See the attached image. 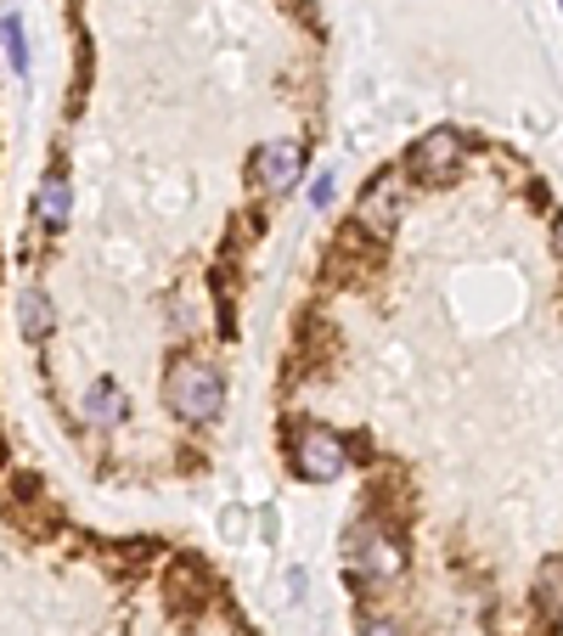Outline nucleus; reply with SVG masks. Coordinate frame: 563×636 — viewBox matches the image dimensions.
I'll return each instance as SVG.
<instances>
[{"label":"nucleus","mask_w":563,"mask_h":636,"mask_svg":"<svg viewBox=\"0 0 563 636\" xmlns=\"http://www.w3.org/2000/svg\"><path fill=\"white\" fill-rule=\"evenodd\" d=\"M552 248H558V259H563V215L552 220Z\"/></svg>","instance_id":"14"},{"label":"nucleus","mask_w":563,"mask_h":636,"mask_svg":"<svg viewBox=\"0 0 563 636\" xmlns=\"http://www.w3.org/2000/svg\"><path fill=\"white\" fill-rule=\"evenodd\" d=\"M360 636H406V631L389 625V620H367V625H360Z\"/></svg>","instance_id":"13"},{"label":"nucleus","mask_w":563,"mask_h":636,"mask_svg":"<svg viewBox=\"0 0 563 636\" xmlns=\"http://www.w3.org/2000/svg\"><path fill=\"white\" fill-rule=\"evenodd\" d=\"M17 327H23V339H46V332H51V298H46V288H23L17 293Z\"/></svg>","instance_id":"10"},{"label":"nucleus","mask_w":563,"mask_h":636,"mask_svg":"<svg viewBox=\"0 0 563 636\" xmlns=\"http://www.w3.org/2000/svg\"><path fill=\"white\" fill-rule=\"evenodd\" d=\"M350 547H355V563H360V575H367V580H394V575H401V547H394L389 541V535L378 529V524H360L355 535H350Z\"/></svg>","instance_id":"5"},{"label":"nucleus","mask_w":563,"mask_h":636,"mask_svg":"<svg viewBox=\"0 0 563 636\" xmlns=\"http://www.w3.org/2000/svg\"><path fill=\"white\" fill-rule=\"evenodd\" d=\"M69 209H74V186H69V175H62V170H51L40 181V225L62 231V225H69Z\"/></svg>","instance_id":"7"},{"label":"nucleus","mask_w":563,"mask_h":636,"mask_svg":"<svg viewBox=\"0 0 563 636\" xmlns=\"http://www.w3.org/2000/svg\"><path fill=\"white\" fill-rule=\"evenodd\" d=\"M124 412H130V400H124V389H119L113 378H96V383L85 389V417H90L96 428H119Z\"/></svg>","instance_id":"6"},{"label":"nucleus","mask_w":563,"mask_h":636,"mask_svg":"<svg viewBox=\"0 0 563 636\" xmlns=\"http://www.w3.org/2000/svg\"><path fill=\"white\" fill-rule=\"evenodd\" d=\"M558 7H563V0H558Z\"/></svg>","instance_id":"15"},{"label":"nucleus","mask_w":563,"mask_h":636,"mask_svg":"<svg viewBox=\"0 0 563 636\" xmlns=\"http://www.w3.org/2000/svg\"><path fill=\"white\" fill-rule=\"evenodd\" d=\"M360 225L372 231V237H389L394 231V181L383 175V181H372V192L360 197V215H355Z\"/></svg>","instance_id":"8"},{"label":"nucleus","mask_w":563,"mask_h":636,"mask_svg":"<svg viewBox=\"0 0 563 636\" xmlns=\"http://www.w3.org/2000/svg\"><path fill=\"white\" fill-rule=\"evenodd\" d=\"M299 170H305V152H299V142H265L259 152H254V186L259 192H271V197H282V192H293L299 186Z\"/></svg>","instance_id":"4"},{"label":"nucleus","mask_w":563,"mask_h":636,"mask_svg":"<svg viewBox=\"0 0 563 636\" xmlns=\"http://www.w3.org/2000/svg\"><path fill=\"white\" fill-rule=\"evenodd\" d=\"M310 204H316V209L333 204V175H316V186H310Z\"/></svg>","instance_id":"12"},{"label":"nucleus","mask_w":563,"mask_h":636,"mask_svg":"<svg viewBox=\"0 0 563 636\" xmlns=\"http://www.w3.org/2000/svg\"><path fill=\"white\" fill-rule=\"evenodd\" d=\"M536 614H541V625H558V620H563V558L541 563V580H536Z\"/></svg>","instance_id":"9"},{"label":"nucleus","mask_w":563,"mask_h":636,"mask_svg":"<svg viewBox=\"0 0 563 636\" xmlns=\"http://www.w3.org/2000/svg\"><path fill=\"white\" fill-rule=\"evenodd\" d=\"M0 40H7V62H12V69L28 74V40H23V17L17 12L0 17Z\"/></svg>","instance_id":"11"},{"label":"nucleus","mask_w":563,"mask_h":636,"mask_svg":"<svg viewBox=\"0 0 563 636\" xmlns=\"http://www.w3.org/2000/svg\"><path fill=\"white\" fill-rule=\"evenodd\" d=\"M293 467H299V479H310V485H333V479H344V467H350V445L339 440L333 428L305 423L299 433H293Z\"/></svg>","instance_id":"2"},{"label":"nucleus","mask_w":563,"mask_h":636,"mask_svg":"<svg viewBox=\"0 0 563 636\" xmlns=\"http://www.w3.org/2000/svg\"><path fill=\"white\" fill-rule=\"evenodd\" d=\"M163 400H170V412L181 423H209L225 406L220 366H209V360H181V366H170V378H163Z\"/></svg>","instance_id":"1"},{"label":"nucleus","mask_w":563,"mask_h":636,"mask_svg":"<svg viewBox=\"0 0 563 636\" xmlns=\"http://www.w3.org/2000/svg\"><path fill=\"white\" fill-rule=\"evenodd\" d=\"M462 163V136L456 130H428V136L406 152V175L417 186H445Z\"/></svg>","instance_id":"3"}]
</instances>
